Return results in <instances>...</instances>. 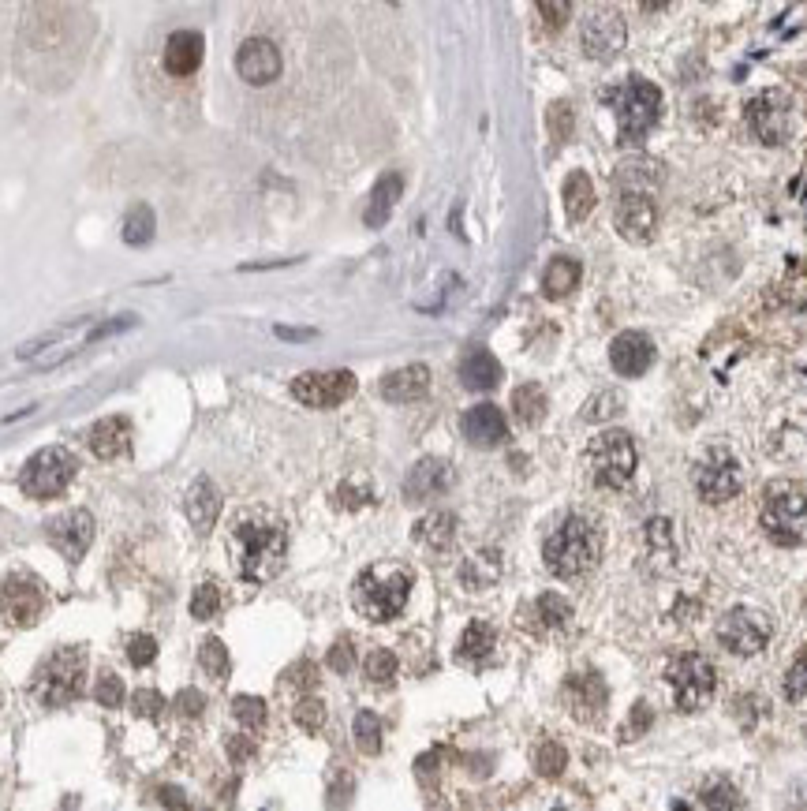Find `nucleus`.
Wrapping results in <instances>:
<instances>
[{"mask_svg":"<svg viewBox=\"0 0 807 811\" xmlns=\"http://www.w3.org/2000/svg\"><path fill=\"white\" fill-rule=\"evenodd\" d=\"M228 554L236 561L247 584H266L277 572L284 569V557H288V535L277 520L266 516H243L240 524L232 527V539H228Z\"/></svg>","mask_w":807,"mask_h":811,"instance_id":"nucleus-1","label":"nucleus"},{"mask_svg":"<svg viewBox=\"0 0 807 811\" xmlns=\"http://www.w3.org/2000/svg\"><path fill=\"white\" fill-rule=\"evenodd\" d=\"M654 165H624L617 176V210L613 225L628 243H647L658 228V202H654Z\"/></svg>","mask_w":807,"mask_h":811,"instance_id":"nucleus-2","label":"nucleus"},{"mask_svg":"<svg viewBox=\"0 0 807 811\" xmlns=\"http://www.w3.org/2000/svg\"><path fill=\"white\" fill-rule=\"evenodd\" d=\"M542 557H546V569L561 580H572V576H583L598 565L602 557V535L591 520L583 516H568L561 520V527L553 531L546 546H542Z\"/></svg>","mask_w":807,"mask_h":811,"instance_id":"nucleus-3","label":"nucleus"},{"mask_svg":"<svg viewBox=\"0 0 807 811\" xmlns=\"http://www.w3.org/2000/svg\"><path fill=\"white\" fill-rule=\"evenodd\" d=\"M411 595V572L404 565H370L352 587L355 610L374 625H385L404 613Z\"/></svg>","mask_w":807,"mask_h":811,"instance_id":"nucleus-4","label":"nucleus"},{"mask_svg":"<svg viewBox=\"0 0 807 811\" xmlns=\"http://www.w3.org/2000/svg\"><path fill=\"white\" fill-rule=\"evenodd\" d=\"M606 101L617 113V139H621V146H639L647 139V131L662 120V90L647 83V79H639V75L606 90Z\"/></svg>","mask_w":807,"mask_h":811,"instance_id":"nucleus-5","label":"nucleus"},{"mask_svg":"<svg viewBox=\"0 0 807 811\" xmlns=\"http://www.w3.org/2000/svg\"><path fill=\"white\" fill-rule=\"evenodd\" d=\"M83 681H86V651L83 647H60L34 673V699L42 707H68V703L79 699Z\"/></svg>","mask_w":807,"mask_h":811,"instance_id":"nucleus-6","label":"nucleus"},{"mask_svg":"<svg viewBox=\"0 0 807 811\" xmlns=\"http://www.w3.org/2000/svg\"><path fill=\"white\" fill-rule=\"evenodd\" d=\"M763 527L778 546H800L807 539V486H770L763 498Z\"/></svg>","mask_w":807,"mask_h":811,"instance_id":"nucleus-7","label":"nucleus"},{"mask_svg":"<svg viewBox=\"0 0 807 811\" xmlns=\"http://www.w3.org/2000/svg\"><path fill=\"white\" fill-rule=\"evenodd\" d=\"M79 471V460L60 449V445H49V449H38L23 464V475H19V486L27 498H57L68 490V483L75 479Z\"/></svg>","mask_w":807,"mask_h":811,"instance_id":"nucleus-8","label":"nucleus"},{"mask_svg":"<svg viewBox=\"0 0 807 811\" xmlns=\"http://www.w3.org/2000/svg\"><path fill=\"white\" fill-rule=\"evenodd\" d=\"M639 464L636 442L624 430H606L591 442V468H595V483L606 490H624L632 483Z\"/></svg>","mask_w":807,"mask_h":811,"instance_id":"nucleus-9","label":"nucleus"},{"mask_svg":"<svg viewBox=\"0 0 807 811\" xmlns=\"http://www.w3.org/2000/svg\"><path fill=\"white\" fill-rule=\"evenodd\" d=\"M666 677L673 684V699H677L680 711H703L714 699V688H718L714 666L703 655H695V651H684V655L673 658Z\"/></svg>","mask_w":807,"mask_h":811,"instance_id":"nucleus-10","label":"nucleus"},{"mask_svg":"<svg viewBox=\"0 0 807 811\" xmlns=\"http://www.w3.org/2000/svg\"><path fill=\"white\" fill-rule=\"evenodd\" d=\"M770 617L763 610H751V606H737L722 617L718 625V640H722L725 651H733L740 658L759 655L766 643H770Z\"/></svg>","mask_w":807,"mask_h":811,"instance_id":"nucleus-11","label":"nucleus"},{"mask_svg":"<svg viewBox=\"0 0 807 811\" xmlns=\"http://www.w3.org/2000/svg\"><path fill=\"white\" fill-rule=\"evenodd\" d=\"M748 124L766 146H781L793 131V101L785 90H763L748 101Z\"/></svg>","mask_w":807,"mask_h":811,"instance_id":"nucleus-12","label":"nucleus"},{"mask_svg":"<svg viewBox=\"0 0 807 811\" xmlns=\"http://www.w3.org/2000/svg\"><path fill=\"white\" fill-rule=\"evenodd\" d=\"M45 613V587L27 576V572H15L0 584V617L12 628H30L38 617Z\"/></svg>","mask_w":807,"mask_h":811,"instance_id":"nucleus-13","label":"nucleus"},{"mask_svg":"<svg viewBox=\"0 0 807 811\" xmlns=\"http://www.w3.org/2000/svg\"><path fill=\"white\" fill-rule=\"evenodd\" d=\"M740 486H744V475H740L737 456L725 453V449L707 453L703 464L695 468V490H699V498L710 501V505H722V501L737 498Z\"/></svg>","mask_w":807,"mask_h":811,"instance_id":"nucleus-14","label":"nucleus"},{"mask_svg":"<svg viewBox=\"0 0 807 811\" xmlns=\"http://www.w3.org/2000/svg\"><path fill=\"white\" fill-rule=\"evenodd\" d=\"M355 393L352 370H311L292 382V397L307 408H337Z\"/></svg>","mask_w":807,"mask_h":811,"instance_id":"nucleus-15","label":"nucleus"},{"mask_svg":"<svg viewBox=\"0 0 807 811\" xmlns=\"http://www.w3.org/2000/svg\"><path fill=\"white\" fill-rule=\"evenodd\" d=\"M628 42V23L613 8H598L583 19V49L591 60H613Z\"/></svg>","mask_w":807,"mask_h":811,"instance_id":"nucleus-16","label":"nucleus"},{"mask_svg":"<svg viewBox=\"0 0 807 811\" xmlns=\"http://www.w3.org/2000/svg\"><path fill=\"white\" fill-rule=\"evenodd\" d=\"M49 542H53L68 561H83V554L90 550V542H94V516L86 513V509H71V513L57 516V520L49 524Z\"/></svg>","mask_w":807,"mask_h":811,"instance_id":"nucleus-17","label":"nucleus"},{"mask_svg":"<svg viewBox=\"0 0 807 811\" xmlns=\"http://www.w3.org/2000/svg\"><path fill=\"white\" fill-rule=\"evenodd\" d=\"M236 72L251 86H266L281 75V53L269 38H247L236 53Z\"/></svg>","mask_w":807,"mask_h":811,"instance_id":"nucleus-18","label":"nucleus"},{"mask_svg":"<svg viewBox=\"0 0 807 811\" xmlns=\"http://www.w3.org/2000/svg\"><path fill=\"white\" fill-rule=\"evenodd\" d=\"M565 703L568 711L576 714L580 722H598L606 714L609 692L606 681L598 673H580V677H568L565 681Z\"/></svg>","mask_w":807,"mask_h":811,"instance_id":"nucleus-19","label":"nucleus"},{"mask_svg":"<svg viewBox=\"0 0 807 811\" xmlns=\"http://www.w3.org/2000/svg\"><path fill=\"white\" fill-rule=\"evenodd\" d=\"M609 363H613V370L617 374H624V378H639V374H647L654 363V344L647 333H636V329H628V333H621L617 341L609 344Z\"/></svg>","mask_w":807,"mask_h":811,"instance_id":"nucleus-20","label":"nucleus"},{"mask_svg":"<svg viewBox=\"0 0 807 811\" xmlns=\"http://www.w3.org/2000/svg\"><path fill=\"white\" fill-rule=\"evenodd\" d=\"M202 49H206V42H202L199 30H176L169 42H165L161 64H165V72L176 75V79L195 75V72H199V64H202Z\"/></svg>","mask_w":807,"mask_h":811,"instance_id":"nucleus-21","label":"nucleus"},{"mask_svg":"<svg viewBox=\"0 0 807 811\" xmlns=\"http://www.w3.org/2000/svg\"><path fill=\"white\" fill-rule=\"evenodd\" d=\"M460 430H464V438H468L471 445H479V449H494V445L505 442L509 423H505V415H501V408H497V404H479V408H471V412L464 415Z\"/></svg>","mask_w":807,"mask_h":811,"instance_id":"nucleus-22","label":"nucleus"},{"mask_svg":"<svg viewBox=\"0 0 807 811\" xmlns=\"http://www.w3.org/2000/svg\"><path fill=\"white\" fill-rule=\"evenodd\" d=\"M449 483H453V471H449V464H445V460H438V456H426V460H419V464L408 471V479H404V494H408V501H430V498H438Z\"/></svg>","mask_w":807,"mask_h":811,"instance_id":"nucleus-23","label":"nucleus"},{"mask_svg":"<svg viewBox=\"0 0 807 811\" xmlns=\"http://www.w3.org/2000/svg\"><path fill=\"white\" fill-rule=\"evenodd\" d=\"M426 389H430V370H426L423 363L400 367L382 378V397L393 400V404H411V400L423 397Z\"/></svg>","mask_w":807,"mask_h":811,"instance_id":"nucleus-24","label":"nucleus"},{"mask_svg":"<svg viewBox=\"0 0 807 811\" xmlns=\"http://www.w3.org/2000/svg\"><path fill=\"white\" fill-rule=\"evenodd\" d=\"M217 516H221V494H217V486L210 479H199L187 490V520L195 524L199 535H210Z\"/></svg>","mask_w":807,"mask_h":811,"instance_id":"nucleus-25","label":"nucleus"},{"mask_svg":"<svg viewBox=\"0 0 807 811\" xmlns=\"http://www.w3.org/2000/svg\"><path fill=\"white\" fill-rule=\"evenodd\" d=\"M128 438H131V423L124 415H113V419H101L98 427L90 430V449L101 460H116V456L128 453Z\"/></svg>","mask_w":807,"mask_h":811,"instance_id":"nucleus-26","label":"nucleus"},{"mask_svg":"<svg viewBox=\"0 0 807 811\" xmlns=\"http://www.w3.org/2000/svg\"><path fill=\"white\" fill-rule=\"evenodd\" d=\"M460 382L482 393V389H494L501 382V363H497L486 348H471L468 356L460 359Z\"/></svg>","mask_w":807,"mask_h":811,"instance_id":"nucleus-27","label":"nucleus"},{"mask_svg":"<svg viewBox=\"0 0 807 811\" xmlns=\"http://www.w3.org/2000/svg\"><path fill=\"white\" fill-rule=\"evenodd\" d=\"M400 191H404L400 172H389V176H382V180L374 184V191H370V202H367V214H363L367 228H382L385 221L393 217V206H397Z\"/></svg>","mask_w":807,"mask_h":811,"instance_id":"nucleus-28","label":"nucleus"},{"mask_svg":"<svg viewBox=\"0 0 807 811\" xmlns=\"http://www.w3.org/2000/svg\"><path fill=\"white\" fill-rule=\"evenodd\" d=\"M415 539L430 550H449L456 542V516L453 513H430L415 524Z\"/></svg>","mask_w":807,"mask_h":811,"instance_id":"nucleus-29","label":"nucleus"},{"mask_svg":"<svg viewBox=\"0 0 807 811\" xmlns=\"http://www.w3.org/2000/svg\"><path fill=\"white\" fill-rule=\"evenodd\" d=\"M595 184H591V176L587 172H572L565 180V214L572 217V221H583V217L595 210Z\"/></svg>","mask_w":807,"mask_h":811,"instance_id":"nucleus-30","label":"nucleus"},{"mask_svg":"<svg viewBox=\"0 0 807 811\" xmlns=\"http://www.w3.org/2000/svg\"><path fill=\"white\" fill-rule=\"evenodd\" d=\"M576 285H580V262H576V258H565V255L553 258L550 266H546V273H542V288H546L550 299L568 296Z\"/></svg>","mask_w":807,"mask_h":811,"instance_id":"nucleus-31","label":"nucleus"},{"mask_svg":"<svg viewBox=\"0 0 807 811\" xmlns=\"http://www.w3.org/2000/svg\"><path fill=\"white\" fill-rule=\"evenodd\" d=\"M497 576H501V557H497L494 550H482V554L468 557L464 569H460V580H464V587H471V591H482V587L497 584Z\"/></svg>","mask_w":807,"mask_h":811,"instance_id":"nucleus-32","label":"nucleus"},{"mask_svg":"<svg viewBox=\"0 0 807 811\" xmlns=\"http://www.w3.org/2000/svg\"><path fill=\"white\" fill-rule=\"evenodd\" d=\"M494 628L486 625V621H471L468 628H464V636H460V662H482V658L494 651Z\"/></svg>","mask_w":807,"mask_h":811,"instance_id":"nucleus-33","label":"nucleus"},{"mask_svg":"<svg viewBox=\"0 0 807 811\" xmlns=\"http://www.w3.org/2000/svg\"><path fill=\"white\" fill-rule=\"evenodd\" d=\"M512 415H516L524 427L542 423V415H546V393H542V385H520V389L512 393Z\"/></svg>","mask_w":807,"mask_h":811,"instance_id":"nucleus-34","label":"nucleus"},{"mask_svg":"<svg viewBox=\"0 0 807 811\" xmlns=\"http://www.w3.org/2000/svg\"><path fill=\"white\" fill-rule=\"evenodd\" d=\"M154 240V210L146 206V202H139V206H131L128 217H124V243H131V247H142V243Z\"/></svg>","mask_w":807,"mask_h":811,"instance_id":"nucleus-35","label":"nucleus"},{"mask_svg":"<svg viewBox=\"0 0 807 811\" xmlns=\"http://www.w3.org/2000/svg\"><path fill=\"white\" fill-rule=\"evenodd\" d=\"M355 748L363 755H378L382 752V718L374 711H359L355 714Z\"/></svg>","mask_w":807,"mask_h":811,"instance_id":"nucleus-36","label":"nucleus"},{"mask_svg":"<svg viewBox=\"0 0 807 811\" xmlns=\"http://www.w3.org/2000/svg\"><path fill=\"white\" fill-rule=\"evenodd\" d=\"M699 797H703V804H707L710 811H737L740 808V793L729 778H710Z\"/></svg>","mask_w":807,"mask_h":811,"instance_id":"nucleus-37","label":"nucleus"},{"mask_svg":"<svg viewBox=\"0 0 807 811\" xmlns=\"http://www.w3.org/2000/svg\"><path fill=\"white\" fill-rule=\"evenodd\" d=\"M535 617L542 628H565L568 621H572V606H568L561 595H553V591H546V595L535 602Z\"/></svg>","mask_w":807,"mask_h":811,"instance_id":"nucleus-38","label":"nucleus"},{"mask_svg":"<svg viewBox=\"0 0 807 811\" xmlns=\"http://www.w3.org/2000/svg\"><path fill=\"white\" fill-rule=\"evenodd\" d=\"M199 662H202V669L210 673L213 681H225L228 677V669H232V658H228V647L221 640H206L202 643V651H199Z\"/></svg>","mask_w":807,"mask_h":811,"instance_id":"nucleus-39","label":"nucleus"},{"mask_svg":"<svg viewBox=\"0 0 807 811\" xmlns=\"http://www.w3.org/2000/svg\"><path fill=\"white\" fill-rule=\"evenodd\" d=\"M232 714L243 729H262L266 726V703L258 696H236L232 699Z\"/></svg>","mask_w":807,"mask_h":811,"instance_id":"nucleus-40","label":"nucleus"},{"mask_svg":"<svg viewBox=\"0 0 807 811\" xmlns=\"http://www.w3.org/2000/svg\"><path fill=\"white\" fill-rule=\"evenodd\" d=\"M565 763H568V755H565V748H561L557 740H546V744H538L535 770L542 774V778H557V774L565 770Z\"/></svg>","mask_w":807,"mask_h":811,"instance_id":"nucleus-41","label":"nucleus"},{"mask_svg":"<svg viewBox=\"0 0 807 811\" xmlns=\"http://www.w3.org/2000/svg\"><path fill=\"white\" fill-rule=\"evenodd\" d=\"M367 681L370 684H393V677H397V655L393 651H370L367 655Z\"/></svg>","mask_w":807,"mask_h":811,"instance_id":"nucleus-42","label":"nucleus"},{"mask_svg":"<svg viewBox=\"0 0 807 811\" xmlns=\"http://www.w3.org/2000/svg\"><path fill=\"white\" fill-rule=\"evenodd\" d=\"M217 613H221V591L213 584L195 587V595H191V617H195V621H210Z\"/></svg>","mask_w":807,"mask_h":811,"instance_id":"nucleus-43","label":"nucleus"},{"mask_svg":"<svg viewBox=\"0 0 807 811\" xmlns=\"http://www.w3.org/2000/svg\"><path fill=\"white\" fill-rule=\"evenodd\" d=\"M621 404H624L621 393H613V389H606V393H598V397H591V404H587V412H583V419H587V423H602V419H613V415H621Z\"/></svg>","mask_w":807,"mask_h":811,"instance_id":"nucleus-44","label":"nucleus"},{"mask_svg":"<svg viewBox=\"0 0 807 811\" xmlns=\"http://www.w3.org/2000/svg\"><path fill=\"white\" fill-rule=\"evenodd\" d=\"M292 714H296V722L307 729V733H318V729L326 726V703H322V699H314V696L299 699Z\"/></svg>","mask_w":807,"mask_h":811,"instance_id":"nucleus-45","label":"nucleus"},{"mask_svg":"<svg viewBox=\"0 0 807 811\" xmlns=\"http://www.w3.org/2000/svg\"><path fill=\"white\" fill-rule=\"evenodd\" d=\"M785 696L793 699V703L807 699V647L793 658V666L785 673Z\"/></svg>","mask_w":807,"mask_h":811,"instance_id":"nucleus-46","label":"nucleus"},{"mask_svg":"<svg viewBox=\"0 0 807 811\" xmlns=\"http://www.w3.org/2000/svg\"><path fill=\"white\" fill-rule=\"evenodd\" d=\"M651 726H654V711L647 707V703H636V707H632V714H628V722H624V729H621V740L643 737Z\"/></svg>","mask_w":807,"mask_h":811,"instance_id":"nucleus-47","label":"nucleus"},{"mask_svg":"<svg viewBox=\"0 0 807 811\" xmlns=\"http://www.w3.org/2000/svg\"><path fill=\"white\" fill-rule=\"evenodd\" d=\"M94 696H98L101 707H120V703H124V681H120L116 673H101Z\"/></svg>","mask_w":807,"mask_h":811,"instance_id":"nucleus-48","label":"nucleus"},{"mask_svg":"<svg viewBox=\"0 0 807 811\" xmlns=\"http://www.w3.org/2000/svg\"><path fill=\"white\" fill-rule=\"evenodd\" d=\"M131 707H135V714H139V718H150V722H157V718L165 714V699L157 696L154 688H139V692H135V699H131Z\"/></svg>","mask_w":807,"mask_h":811,"instance_id":"nucleus-49","label":"nucleus"},{"mask_svg":"<svg viewBox=\"0 0 807 811\" xmlns=\"http://www.w3.org/2000/svg\"><path fill=\"white\" fill-rule=\"evenodd\" d=\"M128 658H131V666H150L157 658V640L154 636H131Z\"/></svg>","mask_w":807,"mask_h":811,"instance_id":"nucleus-50","label":"nucleus"},{"mask_svg":"<svg viewBox=\"0 0 807 811\" xmlns=\"http://www.w3.org/2000/svg\"><path fill=\"white\" fill-rule=\"evenodd\" d=\"M329 669H333V673H352V666H355V647L348 640H340V643H333V647H329Z\"/></svg>","mask_w":807,"mask_h":811,"instance_id":"nucleus-51","label":"nucleus"},{"mask_svg":"<svg viewBox=\"0 0 807 811\" xmlns=\"http://www.w3.org/2000/svg\"><path fill=\"white\" fill-rule=\"evenodd\" d=\"M550 131L553 139H568L572 135V109H568L565 101H557L550 109Z\"/></svg>","mask_w":807,"mask_h":811,"instance_id":"nucleus-52","label":"nucleus"},{"mask_svg":"<svg viewBox=\"0 0 807 811\" xmlns=\"http://www.w3.org/2000/svg\"><path fill=\"white\" fill-rule=\"evenodd\" d=\"M172 707L184 714V718H199V714L206 711V699H202V692H195V688H184V692L176 696V703H172Z\"/></svg>","mask_w":807,"mask_h":811,"instance_id":"nucleus-53","label":"nucleus"},{"mask_svg":"<svg viewBox=\"0 0 807 811\" xmlns=\"http://www.w3.org/2000/svg\"><path fill=\"white\" fill-rule=\"evenodd\" d=\"M538 15L546 19V27L557 30V27H565V19L572 15V8H568V4H550V0H542V4H538Z\"/></svg>","mask_w":807,"mask_h":811,"instance_id":"nucleus-54","label":"nucleus"},{"mask_svg":"<svg viewBox=\"0 0 807 811\" xmlns=\"http://www.w3.org/2000/svg\"><path fill=\"white\" fill-rule=\"evenodd\" d=\"M228 755H232V763H247V759L255 755V740H251V737H228Z\"/></svg>","mask_w":807,"mask_h":811,"instance_id":"nucleus-55","label":"nucleus"},{"mask_svg":"<svg viewBox=\"0 0 807 811\" xmlns=\"http://www.w3.org/2000/svg\"><path fill=\"white\" fill-rule=\"evenodd\" d=\"M131 326H135V318H131V314H124L120 322H101V326L94 329L86 341H98V337H109V333H116V329H131Z\"/></svg>","mask_w":807,"mask_h":811,"instance_id":"nucleus-56","label":"nucleus"},{"mask_svg":"<svg viewBox=\"0 0 807 811\" xmlns=\"http://www.w3.org/2000/svg\"><path fill=\"white\" fill-rule=\"evenodd\" d=\"M288 681H296L299 688H311V684H314V666H311V662H299L296 669H288Z\"/></svg>","mask_w":807,"mask_h":811,"instance_id":"nucleus-57","label":"nucleus"},{"mask_svg":"<svg viewBox=\"0 0 807 811\" xmlns=\"http://www.w3.org/2000/svg\"><path fill=\"white\" fill-rule=\"evenodd\" d=\"M281 341H311L314 337V329H288V326H277L273 329Z\"/></svg>","mask_w":807,"mask_h":811,"instance_id":"nucleus-58","label":"nucleus"},{"mask_svg":"<svg viewBox=\"0 0 807 811\" xmlns=\"http://www.w3.org/2000/svg\"><path fill=\"white\" fill-rule=\"evenodd\" d=\"M793 808L796 811H807V782L796 785V789H793Z\"/></svg>","mask_w":807,"mask_h":811,"instance_id":"nucleus-59","label":"nucleus"},{"mask_svg":"<svg viewBox=\"0 0 807 811\" xmlns=\"http://www.w3.org/2000/svg\"><path fill=\"white\" fill-rule=\"evenodd\" d=\"M161 797H165V804H176V808H184V797H180V793H176V789H165V793H161Z\"/></svg>","mask_w":807,"mask_h":811,"instance_id":"nucleus-60","label":"nucleus"},{"mask_svg":"<svg viewBox=\"0 0 807 811\" xmlns=\"http://www.w3.org/2000/svg\"><path fill=\"white\" fill-rule=\"evenodd\" d=\"M804 737H807V729H804Z\"/></svg>","mask_w":807,"mask_h":811,"instance_id":"nucleus-61","label":"nucleus"}]
</instances>
